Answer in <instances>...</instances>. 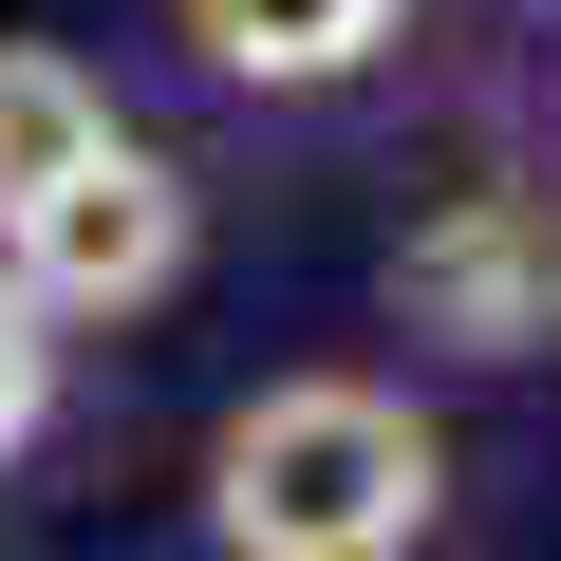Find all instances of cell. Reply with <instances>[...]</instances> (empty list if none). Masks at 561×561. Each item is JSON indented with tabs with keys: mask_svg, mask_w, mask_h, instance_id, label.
<instances>
[{
	"mask_svg": "<svg viewBox=\"0 0 561 561\" xmlns=\"http://www.w3.org/2000/svg\"><path fill=\"white\" fill-rule=\"evenodd\" d=\"M431 505H449V449L375 375H280L206 449V542L225 561H412Z\"/></svg>",
	"mask_w": 561,
	"mask_h": 561,
	"instance_id": "obj_1",
	"label": "cell"
},
{
	"mask_svg": "<svg viewBox=\"0 0 561 561\" xmlns=\"http://www.w3.org/2000/svg\"><path fill=\"white\" fill-rule=\"evenodd\" d=\"M0 262H20V300H38V319H131V300H169V280H187V187H169V150L113 131L57 206L0 225Z\"/></svg>",
	"mask_w": 561,
	"mask_h": 561,
	"instance_id": "obj_2",
	"label": "cell"
},
{
	"mask_svg": "<svg viewBox=\"0 0 561 561\" xmlns=\"http://www.w3.org/2000/svg\"><path fill=\"white\" fill-rule=\"evenodd\" d=\"M94 150H113V94H94L57 38H0V225H20V206H57Z\"/></svg>",
	"mask_w": 561,
	"mask_h": 561,
	"instance_id": "obj_3",
	"label": "cell"
},
{
	"mask_svg": "<svg viewBox=\"0 0 561 561\" xmlns=\"http://www.w3.org/2000/svg\"><path fill=\"white\" fill-rule=\"evenodd\" d=\"M187 38L225 76H262V94H319V76H356L393 38V0H187Z\"/></svg>",
	"mask_w": 561,
	"mask_h": 561,
	"instance_id": "obj_4",
	"label": "cell"
},
{
	"mask_svg": "<svg viewBox=\"0 0 561 561\" xmlns=\"http://www.w3.org/2000/svg\"><path fill=\"white\" fill-rule=\"evenodd\" d=\"M412 300L468 337V356H524V300H542V243L524 225H468V243H431L412 262Z\"/></svg>",
	"mask_w": 561,
	"mask_h": 561,
	"instance_id": "obj_5",
	"label": "cell"
},
{
	"mask_svg": "<svg viewBox=\"0 0 561 561\" xmlns=\"http://www.w3.org/2000/svg\"><path fill=\"white\" fill-rule=\"evenodd\" d=\"M38 412H57V337H38V300L0 280V468L38 449Z\"/></svg>",
	"mask_w": 561,
	"mask_h": 561,
	"instance_id": "obj_6",
	"label": "cell"
}]
</instances>
